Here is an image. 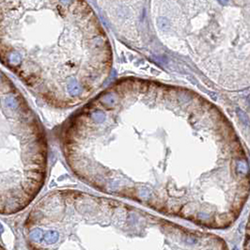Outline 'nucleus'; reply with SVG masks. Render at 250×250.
Returning <instances> with one entry per match:
<instances>
[{"instance_id":"4","label":"nucleus","mask_w":250,"mask_h":250,"mask_svg":"<svg viewBox=\"0 0 250 250\" xmlns=\"http://www.w3.org/2000/svg\"><path fill=\"white\" fill-rule=\"evenodd\" d=\"M232 250H240V248H239V246H237V245H235V246H233Z\"/></svg>"},{"instance_id":"3","label":"nucleus","mask_w":250,"mask_h":250,"mask_svg":"<svg viewBox=\"0 0 250 250\" xmlns=\"http://www.w3.org/2000/svg\"><path fill=\"white\" fill-rule=\"evenodd\" d=\"M185 242H187L188 244H197V240L196 239V238H194V237H188L186 238V240H185Z\"/></svg>"},{"instance_id":"5","label":"nucleus","mask_w":250,"mask_h":250,"mask_svg":"<svg viewBox=\"0 0 250 250\" xmlns=\"http://www.w3.org/2000/svg\"><path fill=\"white\" fill-rule=\"evenodd\" d=\"M248 250H250V243L248 244Z\"/></svg>"},{"instance_id":"2","label":"nucleus","mask_w":250,"mask_h":250,"mask_svg":"<svg viewBox=\"0 0 250 250\" xmlns=\"http://www.w3.org/2000/svg\"><path fill=\"white\" fill-rule=\"evenodd\" d=\"M47 157L40 119L0 70V211L19 209L33 198L44 182Z\"/></svg>"},{"instance_id":"1","label":"nucleus","mask_w":250,"mask_h":250,"mask_svg":"<svg viewBox=\"0 0 250 250\" xmlns=\"http://www.w3.org/2000/svg\"><path fill=\"white\" fill-rule=\"evenodd\" d=\"M0 62L44 103L69 109L104 86L112 53L87 2L0 1Z\"/></svg>"}]
</instances>
